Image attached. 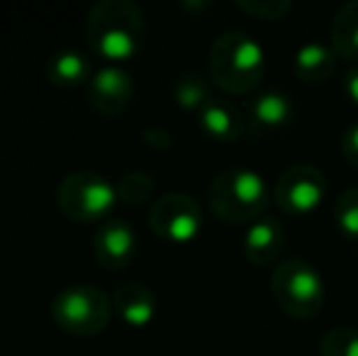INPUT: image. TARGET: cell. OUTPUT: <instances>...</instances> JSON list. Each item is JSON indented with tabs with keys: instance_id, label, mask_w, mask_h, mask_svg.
I'll return each mask as SVG.
<instances>
[{
	"instance_id": "cell-8",
	"label": "cell",
	"mask_w": 358,
	"mask_h": 356,
	"mask_svg": "<svg viewBox=\"0 0 358 356\" xmlns=\"http://www.w3.org/2000/svg\"><path fill=\"white\" fill-rule=\"evenodd\" d=\"M327 195V178L317 166L310 164H295L285 169L275 180L273 200L278 210L292 218H305L315 213Z\"/></svg>"
},
{
	"instance_id": "cell-14",
	"label": "cell",
	"mask_w": 358,
	"mask_h": 356,
	"mask_svg": "<svg viewBox=\"0 0 358 356\" xmlns=\"http://www.w3.org/2000/svg\"><path fill=\"white\" fill-rule=\"evenodd\" d=\"M198 124L210 139L217 142H234L239 134L244 132V118L241 113L224 98H210L208 103L200 108Z\"/></svg>"
},
{
	"instance_id": "cell-5",
	"label": "cell",
	"mask_w": 358,
	"mask_h": 356,
	"mask_svg": "<svg viewBox=\"0 0 358 356\" xmlns=\"http://www.w3.org/2000/svg\"><path fill=\"white\" fill-rule=\"evenodd\" d=\"M271 293L290 318H315L324 305V280L305 259H285L271 276Z\"/></svg>"
},
{
	"instance_id": "cell-3",
	"label": "cell",
	"mask_w": 358,
	"mask_h": 356,
	"mask_svg": "<svg viewBox=\"0 0 358 356\" xmlns=\"http://www.w3.org/2000/svg\"><path fill=\"white\" fill-rule=\"evenodd\" d=\"M208 203L210 210L224 222H256L268 210L271 190L264 176L251 169H227L210 183Z\"/></svg>"
},
{
	"instance_id": "cell-6",
	"label": "cell",
	"mask_w": 358,
	"mask_h": 356,
	"mask_svg": "<svg viewBox=\"0 0 358 356\" xmlns=\"http://www.w3.org/2000/svg\"><path fill=\"white\" fill-rule=\"evenodd\" d=\"M117 185L93 171H73L59 183V210L76 222H95L110 218L117 205Z\"/></svg>"
},
{
	"instance_id": "cell-15",
	"label": "cell",
	"mask_w": 358,
	"mask_h": 356,
	"mask_svg": "<svg viewBox=\"0 0 358 356\" xmlns=\"http://www.w3.org/2000/svg\"><path fill=\"white\" fill-rule=\"evenodd\" d=\"M47 78L59 88H78L83 83L88 86L93 78V64L85 54L76 49H62L49 57Z\"/></svg>"
},
{
	"instance_id": "cell-10",
	"label": "cell",
	"mask_w": 358,
	"mask_h": 356,
	"mask_svg": "<svg viewBox=\"0 0 358 356\" xmlns=\"http://www.w3.org/2000/svg\"><path fill=\"white\" fill-rule=\"evenodd\" d=\"M93 254L103 269H124L137 254V232L124 220H108L95 232Z\"/></svg>"
},
{
	"instance_id": "cell-22",
	"label": "cell",
	"mask_w": 358,
	"mask_h": 356,
	"mask_svg": "<svg viewBox=\"0 0 358 356\" xmlns=\"http://www.w3.org/2000/svg\"><path fill=\"white\" fill-rule=\"evenodd\" d=\"M236 8L261 20H280L290 10V0H236Z\"/></svg>"
},
{
	"instance_id": "cell-20",
	"label": "cell",
	"mask_w": 358,
	"mask_h": 356,
	"mask_svg": "<svg viewBox=\"0 0 358 356\" xmlns=\"http://www.w3.org/2000/svg\"><path fill=\"white\" fill-rule=\"evenodd\" d=\"M320 356H358V329L331 327L320 339Z\"/></svg>"
},
{
	"instance_id": "cell-17",
	"label": "cell",
	"mask_w": 358,
	"mask_h": 356,
	"mask_svg": "<svg viewBox=\"0 0 358 356\" xmlns=\"http://www.w3.org/2000/svg\"><path fill=\"white\" fill-rule=\"evenodd\" d=\"M331 49L346 62L358 64V0H349L331 20Z\"/></svg>"
},
{
	"instance_id": "cell-9",
	"label": "cell",
	"mask_w": 358,
	"mask_h": 356,
	"mask_svg": "<svg viewBox=\"0 0 358 356\" xmlns=\"http://www.w3.org/2000/svg\"><path fill=\"white\" fill-rule=\"evenodd\" d=\"M134 95V81L124 69L120 66H103L93 73L88 83V100L90 108L103 118L120 115Z\"/></svg>"
},
{
	"instance_id": "cell-21",
	"label": "cell",
	"mask_w": 358,
	"mask_h": 356,
	"mask_svg": "<svg viewBox=\"0 0 358 356\" xmlns=\"http://www.w3.org/2000/svg\"><path fill=\"white\" fill-rule=\"evenodd\" d=\"M115 185H117L120 200H124V203H129V205H142L154 195V178L144 171L122 173Z\"/></svg>"
},
{
	"instance_id": "cell-13",
	"label": "cell",
	"mask_w": 358,
	"mask_h": 356,
	"mask_svg": "<svg viewBox=\"0 0 358 356\" xmlns=\"http://www.w3.org/2000/svg\"><path fill=\"white\" fill-rule=\"evenodd\" d=\"M292 115H295V105L290 95L283 90H264L246 103L244 122H249L254 132L256 129H278L290 122Z\"/></svg>"
},
{
	"instance_id": "cell-19",
	"label": "cell",
	"mask_w": 358,
	"mask_h": 356,
	"mask_svg": "<svg viewBox=\"0 0 358 356\" xmlns=\"http://www.w3.org/2000/svg\"><path fill=\"white\" fill-rule=\"evenodd\" d=\"M334 225L346 239H358V185L346 188L336 198Z\"/></svg>"
},
{
	"instance_id": "cell-12",
	"label": "cell",
	"mask_w": 358,
	"mask_h": 356,
	"mask_svg": "<svg viewBox=\"0 0 358 356\" xmlns=\"http://www.w3.org/2000/svg\"><path fill=\"white\" fill-rule=\"evenodd\" d=\"M113 305L129 327H146L156 318V308H159L154 290L139 280L120 283L113 293Z\"/></svg>"
},
{
	"instance_id": "cell-16",
	"label": "cell",
	"mask_w": 358,
	"mask_h": 356,
	"mask_svg": "<svg viewBox=\"0 0 358 356\" xmlns=\"http://www.w3.org/2000/svg\"><path fill=\"white\" fill-rule=\"evenodd\" d=\"M292 66L302 83H327L336 71V52L322 42H307L295 52Z\"/></svg>"
},
{
	"instance_id": "cell-1",
	"label": "cell",
	"mask_w": 358,
	"mask_h": 356,
	"mask_svg": "<svg viewBox=\"0 0 358 356\" xmlns=\"http://www.w3.org/2000/svg\"><path fill=\"white\" fill-rule=\"evenodd\" d=\"M85 37L93 57L110 62V66L129 62L144 44V13L132 0H100L85 20Z\"/></svg>"
},
{
	"instance_id": "cell-2",
	"label": "cell",
	"mask_w": 358,
	"mask_h": 356,
	"mask_svg": "<svg viewBox=\"0 0 358 356\" xmlns=\"http://www.w3.org/2000/svg\"><path fill=\"white\" fill-rule=\"evenodd\" d=\"M266 73V52L249 32L227 29L210 49V78L231 95H246Z\"/></svg>"
},
{
	"instance_id": "cell-24",
	"label": "cell",
	"mask_w": 358,
	"mask_h": 356,
	"mask_svg": "<svg viewBox=\"0 0 358 356\" xmlns=\"http://www.w3.org/2000/svg\"><path fill=\"white\" fill-rule=\"evenodd\" d=\"M344 90H346V95L351 98V103L358 105V64H356L354 69H349V73H346Z\"/></svg>"
},
{
	"instance_id": "cell-11",
	"label": "cell",
	"mask_w": 358,
	"mask_h": 356,
	"mask_svg": "<svg viewBox=\"0 0 358 356\" xmlns=\"http://www.w3.org/2000/svg\"><path fill=\"white\" fill-rule=\"evenodd\" d=\"M285 247V227L278 218L264 215L249 225L244 237V254L254 266H268L280 257Z\"/></svg>"
},
{
	"instance_id": "cell-4",
	"label": "cell",
	"mask_w": 358,
	"mask_h": 356,
	"mask_svg": "<svg viewBox=\"0 0 358 356\" xmlns=\"http://www.w3.org/2000/svg\"><path fill=\"white\" fill-rule=\"evenodd\" d=\"M52 318L64 332L93 337L113 318V298L98 285H69L52 300Z\"/></svg>"
},
{
	"instance_id": "cell-18",
	"label": "cell",
	"mask_w": 358,
	"mask_h": 356,
	"mask_svg": "<svg viewBox=\"0 0 358 356\" xmlns=\"http://www.w3.org/2000/svg\"><path fill=\"white\" fill-rule=\"evenodd\" d=\"M213 98L210 95V86L200 73L190 71V73H183L178 81L173 83V100L180 105L183 110H190V113H200L208 100Z\"/></svg>"
},
{
	"instance_id": "cell-7",
	"label": "cell",
	"mask_w": 358,
	"mask_h": 356,
	"mask_svg": "<svg viewBox=\"0 0 358 356\" xmlns=\"http://www.w3.org/2000/svg\"><path fill=\"white\" fill-rule=\"evenodd\" d=\"M149 227L156 237L173 244L193 242L203 229V210L188 193H166L149 210Z\"/></svg>"
},
{
	"instance_id": "cell-23",
	"label": "cell",
	"mask_w": 358,
	"mask_h": 356,
	"mask_svg": "<svg viewBox=\"0 0 358 356\" xmlns=\"http://www.w3.org/2000/svg\"><path fill=\"white\" fill-rule=\"evenodd\" d=\"M341 154H344V159L351 166L358 169V122L351 124L344 132V137H341Z\"/></svg>"
}]
</instances>
